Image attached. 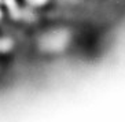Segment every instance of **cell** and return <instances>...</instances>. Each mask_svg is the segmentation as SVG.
Here are the masks:
<instances>
[{"label":"cell","instance_id":"obj_1","mask_svg":"<svg viewBox=\"0 0 125 122\" xmlns=\"http://www.w3.org/2000/svg\"><path fill=\"white\" fill-rule=\"evenodd\" d=\"M50 0H25L26 4H29L32 7H43L48 3Z\"/></svg>","mask_w":125,"mask_h":122},{"label":"cell","instance_id":"obj_2","mask_svg":"<svg viewBox=\"0 0 125 122\" xmlns=\"http://www.w3.org/2000/svg\"><path fill=\"white\" fill-rule=\"evenodd\" d=\"M3 18V11H1V8H0V19Z\"/></svg>","mask_w":125,"mask_h":122}]
</instances>
